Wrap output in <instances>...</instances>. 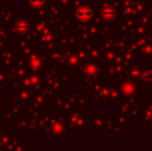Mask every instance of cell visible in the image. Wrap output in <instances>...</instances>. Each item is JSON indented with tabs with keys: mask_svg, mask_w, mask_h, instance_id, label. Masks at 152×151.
I'll return each mask as SVG.
<instances>
[{
	"mask_svg": "<svg viewBox=\"0 0 152 151\" xmlns=\"http://www.w3.org/2000/svg\"><path fill=\"white\" fill-rule=\"evenodd\" d=\"M76 17L79 21L87 22L92 18V10L89 8H81L76 12Z\"/></svg>",
	"mask_w": 152,
	"mask_h": 151,
	"instance_id": "cell-1",
	"label": "cell"
},
{
	"mask_svg": "<svg viewBox=\"0 0 152 151\" xmlns=\"http://www.w3.org/2000/svg\"><path fill=\"white\" fill-rule=\"evenodd\" d=\"M115 15H116L115 10L111 9V8H107V9H104L102 12V16L104 17L106 20H111V19H113L115 17Z\"/></svg>",
	"mask_w": 152,
	"mask_h": 151,
	"instance_id": "cell-2",
	"label": "cell"
},
{
	"mask_svg": "<svg viewBox=\"0 0 152 151\" xmlns=\"http://www.w3.org/2000/svg\"><path fill=\"white\" fill-rule=\"evenodd\" d=\"M29 3L33 7L38 8V7H42L45 4V0H29Z\"/></svg>",
	"mask_w": 152,
	"mask_h": 151,
	"instance_id": "cell-3",
	"label": "cell"
},
{
	"mask_svg": "<svg viewBox=\"0 0 152 151\" xmlns=\"http://www.w3.org/2000/svg\"><path fill=\"white\" fill-rule=\"evenodd\" d=\"M18 28L20 29V30H26V29L28 28V25H27L26 23H20V24H18Z\"/></svg>",
	"mask_w": 152,
	"mask_h": 151,
	"instance_id": "cell-4",
	"label": "cell"
}]
</instances>
